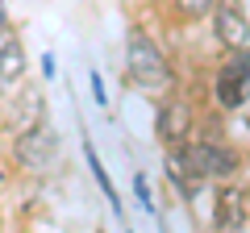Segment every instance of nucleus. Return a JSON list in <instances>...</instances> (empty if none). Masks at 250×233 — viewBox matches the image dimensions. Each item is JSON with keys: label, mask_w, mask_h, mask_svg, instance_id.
I'll list each match as a JSON object with an SVG mask.
<instances>
[{"label": "nucleus", "mask_w": 250, "mask_h": 233, "mask_svg": "<svg viewBox=\"0 0 250 233\" xmlns=\"http://www.w3.org/2000/svg\"><path fill=\"white\" fill-rule=\"evenodd\" d=\"M121 75H125L129 88L146 92V96H167V92H175V67H171L167 50H163L142 25H134V29H129V38H125Z\"/></svg>", "instance_id": "nucleus-1"}, {"label": "nucleus", "mask_w": 250, "mask_h": 233, "mask_svg": "<svg viewBox=\"0 0 250 233\" xmlns=\"http://www.w3.org/2000/svg\"><path fill=\"white\" fill-rule=\"evenodd\" d=\"M9 162H17V171H25V175H34V179L50 175V171L62 162L59 129H54L50 121H42V125L25 129V134L9 137Z\"/></svg>", "instance_id": "nucleus-2"}, {"label": "nucleus", "mask_w": 250, "mask_h": 233, "mask_svg": "<svg viewBox=\"0 0 250 233\" xmlns=\"http://www.w3.org/2000/svg\"><path fill=\"white\" fill-rule=\"evenodd\" d=\"M208 100L225 116L242 113L250 104V46L246 50H225V58L213 71V83H208Z\"/></svg>", "instance_id": "nucleus-3"}, {"label": "nucleus", "mask_w": 250, "mask_h": 233, "mask_svg": "<svg viewBox=\"0 0 250 233\" xmlns=\"http://www.w3.org/2000/svg\"><path fill=\"white\" fill-rule=\"evenodd\" d=\"M188 158L196 167L200 179L208 183H225V179H238L246 171V150H238L233 142H225L221 134H208V137H192L188 142Z\"/></svg>", "instance_id": "nucleus-4"}, {"label": "nucleus", "mask_w": 250, "mask_h": 233, "mask_svg": "<svg viewBox=\"0 0 250 233\" xmlns=\"http://www.w3.org/2000/svg\"><path fill=\"white\" fill-rule=\"evenodd\" d=\"M42 121H46V96H42L38 83H21V88L0 96V129H4V142L25 134V129H34V125H42Z\"/></svg>", "instance_id": "nucleus-5"}, {"label": "nucleus", "mask_w": 250, "mask_h": 233, "mask_svg": "<svg viewBox=\"0 0 250 233\" xmlns=\"http://www.w3.org/2000/svg\"><path fill=\"white\" fill-rule=\"evenodd\" d=\"M154 137L163 142V150H175V146H188L196 137V108L192 100L179 96V92H167L154 113Z\"/></svg>", "instance_id": "nucleus-6"}, {"label": "nucleus", "mask_w": 250, "mask_h": 233, "mask_svg": "<svg viewBox=\"0 0 250 233\" xmlns=\"http://www.w3.org/2000/svg\"><path fill=\"white\" fill-rule=\"evenodd\" d=\"M208 25H213V42L221 50H246L250 46V13L242 0H217Z\"/></svg>", "instance_id": "nucleus-7"}, {"label": "nucleus", "mask_w": 250, "mask_h": 233, "mask_svg": "<svg viewBox=\"0 0 250 233\" xmlns=\"http://www.w3.org/2000/svg\"><path fill=\"white\" fill-rule=\"evenodd\" d=\"M250 208H246V183L225 179L217 183V208H213V229H246Z\"/></svg>", "instance_id": "nucleus-8"}, {"label": "nucleus", "mask_w": 250, "mask_h": 233, "mask_svg": "<svg viewBox=\"0 0 250 233\" xmlns=\"http://www.w3.org/2000/svg\"><path fill=\"white\" fill-rule=\"evenodd\" d=\"M0 83H4V92L25 83V50H21L9 17H4V34H0Z\"/></svg>", "instance_id": "nucleus-9"}, {"label": "nucleus", "mask_w": 250, "mask_h": 233, "mask_svg": "<svg viewBox=\"0 0 250 233\" xmlns=\"http://www.w3.org/2000/svg\"><path fill=\"white\" fill-rule=\"evenodd\" d=\"M80 146H83V162H88L92 179H96L100 196H104V204H108V213L117 216V225H125V204H121V196H117L113 179H108V167H104V162H100V154H96V142H92V137H88V129H83V134H80Z\"/></svg>", "instance_id": "nucleus-10"}, {"label": "nucleus", "mask_w": 250, "mask_h": 233, "mask_svg": "<svg viewBox=\"0 0 250 233\" xmlns=\"http://www.w3.org/2000/svg\"><path fill=\"white\" fill-rule=\"evenodd\" d=\"M167 9H171V17L175 21H205V17H213V9H217V0H167Z\"/></svg>", "instance_id": "nucleus-11"}, {"label": "nucleus", "mask_w": 250, "mask_h": 233, "mask_svg": "<svg viewBox=\"0 0 250 233\" xmlns=\"http://www.w3.org/2000/svg\"><path fill=\"white\" fill-rule=\"evenodd\" d=\"M134 196H138V204L146 208V216H154V225H159V229H167L163 208H159V200H154V192H150V179H146V171H134Z\"/></svg>", "instance_id": "nucleus-12"}, {"label": "nucleus", "mask_w": 250, "mask_h": 233, "mask_svg": "<svg viewBox=\"0 0 250 233\" xmlns=\"http://www.w3.org/2000/svg\"><path fill=\"white\" fill-rule=\"evenodd\" d=\"M88 88H92V100H96L100 108H108V92H104V79H100V71H96V67L88 71Z\"/></svg>", "instance_id": "nucleus-13"}, {"label": "nucleus", "mask_w": 250, "mask_h": 233, "mask_svg": "<svg viewBox=\"0 0 250 233\" xmlns=\"http://www.w3.org/2000/svg\"><path fill=\"white\" fill-rule=\"evenodd\" d=\"M38 63H42V79H54V75H59V58H54V50H46Z\"/></svg>", "instance_id": "nucleus-14"}, {"label": "nucleus", "mask_w": 250, "mask_h": 233, "mask_svg": "<svg viewBox=\"0 0 250 233\" xmlns=\"http://www.w3.org/2000/svg\"><path fill=\"white\" fill-rule=\"evenodd\" d=\"M246 208H250V179H246Z\"/></svg>", "instance_id": "nucleus-15"}, {"label": "nucleus", "mask_w": 250, "mask_h": 233, "mask_svg": "<svg viewBox=\"0 0 250 233\" xmlns=\"http://www.w3.org/2000/svg\"><path fill=\"white\" fill-rule=\"evenodd\" d=\"M246 171H250V150H246Z\"/></svg>", "instance_id": "nucleus-16"}]
</instances>
